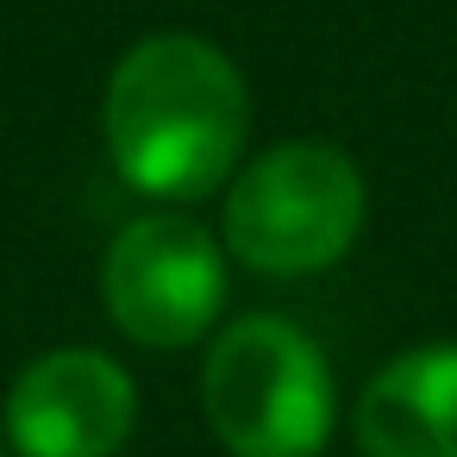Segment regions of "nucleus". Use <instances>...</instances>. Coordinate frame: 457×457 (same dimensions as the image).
<instances>
[{
  "mask_svg": "<svg viewBox=\"0 0 457 457\" xmlns=\"http://www.w3.org/2000/svg\"><path fill=\"white\" fill-rule=\"evenodd\" d=\"M226 288H232L226 245L188 213H145L120 226L101 263L113 326L151 351H182L207 338L213 320L226 313Z\"/></svg>",
  "mask_w": 457,
  "mask_h": 457,
  "instance_id": "nucleus-4",
  "label": "nucleus"
},
{
  "mask_svg": "<svg viewBox=\"0 0 457 457\" xmlns=\"http://www.w3.org/2000/svg\"><path fill=\"white\" fill-rule=\"evenodd\" d=\"M207 426L232 457H320L338 420L332 363L282 313L232 320L201 370Z\"/></svg>",
  "mask_w": 457,
  "mask_h": 457,
  "instance_id": "nucleus-3",
  "label": "nucleus"
},
{
  "mask_svg": "<svg viewBox=\"0 0 457 457\" xmlns=\"http://www.w3.org/2000/svg\"><path fill=\"white\" fill-rule=\"evenodd\" d=\"M138 426L126 363L88 345L32 357L7 388V438L20 457H113Z\"/></svg>",
  "mask_w": 457,
  "mask_h": 457,
  "instance_id": "nucleus-5",
  "label": "nucleus"
},
{
  "mask_svg": "<svg viewBox=\"0 0 457 457\" xmlns=\"http://www.w3.org/2000/svg\"><path fill=\"white\" fill-rule=\"evenodd\" d=\"M101 126L126 188L151 201H201L238 176L251 95L213 38L151 32L113 63Z\"/></svg>",
  "mask_w": 457,
  "mask_h": 457,
  "instance_id": "nucleus-1",
  "label": "nucleus"
},
{
  "mask_svg": "<svg viewBox=\"0 0 457 457\" xmlns=\"http://www.w3.org/2000/svg\"><path fill=\"white\" fill-rule=\"evenodd\" d=\"M363 213V170L326 138H288L226 182L220 245L257 276H320L357 245Z\"/></svg>",
  "mask_w": 457,
  "mask_h": 457,
  "instance_id": "nucleus-2",
  "label": "nucleus"
},
{
  "mask_svg": "<svg viewBox=\"0 0 457 457\" xmlns=\"http://www.w3.org/2000/svg\"><path fill=\"white\" fill-rule=\"evenodd\" d=\"M363 457H457V345H413L388 357L357 395Z\"/></svg>",
  "mask_w": 457,
  "mask_h": 457,
  "instance_id": "nucleus-6",
  "label": "nucleus"
}]
</instances>
